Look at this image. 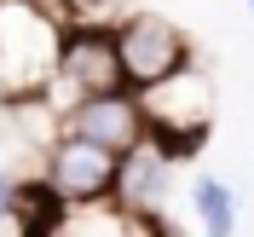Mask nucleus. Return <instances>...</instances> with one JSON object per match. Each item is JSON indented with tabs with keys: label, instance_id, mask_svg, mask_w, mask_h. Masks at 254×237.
Wrapping results in <instances>:
<instances>
[{
	"label": "nucleus",
	"instance_id": "10",
	"mask_svg": "<svg viewBox=\"0 0 254 237\" xmlns=\"http://www.w3.org/2000/svg\"><path fill=\"white\" fill-rule=\"evenodd\" d=\"M58 237H150V226L122 214L116 203H98V208H69Z\"/></svg>",
	"mask_w": 254,
	"mask_h": 237
},
{
	"label": "nucleus",
	"instance_id": "2",
	"mask_svg": "<svg viewBox=\"0 0 254 237\" xmlns=\"http://www.w3.org/2000/svg\"><path fill=\"white\" fill-rule=\"evenodd\" d=\"M139 98H144V116H150V139H156L168 157H179V162L208 139L214 110H220L214 76H208L202 64L179 70L174 81H162V87H150V93H139Z\"/></svg>",
	"mask_w": 254,
	"mask_h": 237
},
{
	"label": "nucleus",
	"instance_id": "6",
	"mask_svg": "<svg viewBox=\"0 0 254 237\" xmlns=\"http://www.w3.org/2000/svg\"><path fill=\"white\" fill-rule=\"evenodd\" d=\"M64 133H69V139L98 145V151L127 157V151H139V145L150 139V116H144V98L133 93V87H122V93L81 98L75 110L64 116Z\"/></svg>",
	"mask_w": 254,
	"mask_h": 237
},
{
	"label": "nucleus",
	"instance_id": "11",
	"mask_svg": "<svg viewBox=\"0 0 254 237\" xmlns=\"http://www.w3.org/2000/svg\"><path fill=\"white\" fill-rule=\"evenodd\" d=\"M17 191H23V179H17L12 168H0V220L17 214Z\"/></svg>",
	"mask_w": 254,
	"mask_h": 237
},
{
	"label": "nucleus",
	"instance_id": "9",
	"mask_svg": "<svg viewBox=\"0 0 254 237\" xmlns=\"http://www.w3.org/2000/svg\"><path fill=\"white\" fill-rule=\"evenodd\" d=\"M64 197L47 185V179H23V191H17V214H12V226H17V237H58V226H64Z\"/></svg>",
	"mask_w": 254,
	"mask_h": 237
},
{
	"label": "nucleus",
	"instance_id": "7",
	"mask_svg": "<svg viewBox=\"0 0 254 237\" xmlns=\"http://www.w3.org/2000/svg\"><path fill=\"white\" fill-rule=\"evenodd\" d=\"M174 168H179V157H168L156 139H144L139 151L122 157V179H116L110 203L122 214H133V220H144V226H162L168 197H174Z\"/></svg>",
	"mask_w": 254,
	"mask_h": 237
},
{
	"label": "nucleus",
	"instance_id": "12",
	"mask_svg": "<svg viewBox=\"0 0 254 237\" xmlns=\"http://www.w3.org/2000/svg\"><path fill=\"white\" fill-rule=\"evenodd\" d=\"M150 237H174V232H168V220H162V226H150Z\"/></svg>",
	"mask_w": 254,
	"mask_h": 237
},
{
	"label": "nucleus",
	"instance_id": "13",
	"mask_svg": "<svg viewBox=\"0 0 254 237\" xmlns=\"http://www.w3.org/2000/svg\"><path fill=\"white\" fill-rule=\"evenodd\" d=\"M243 6H249V12H254V0H243Z\"/></svg>",
	"mask_w": 254,
	"mask_h": 237
},
{
	"label": "nucleus",
	"instance_id": "8",
	"mask_svg": "<svg viewBox=\"0 0 254 237\" xmlns=\"http://www.w3.org/2000/svg\"><path fill=\"white\" fill-rule=\"evenodd\" d=\"M185 203L196 214V226H202V237H237V197H231V185L220 174H196L185 185Z\"/></svg>",
	"mask_w": 254,
	"mask_h": 237
},
{
	"label": "nucleus",
	"instance_id": "5",
	"mask_svg": "<svg viewBox=\"0 0 254 237\" xmlns=\"http://www.w3.org/2000/svg\"><path fill=\"white\" fill-rule=\"evenodd\" d=\"M41 179H47V185L64 197V208H98V203H110V197H116L122 157L64 133V139L47 151V168H41Z\"/></svg>",
	"mask_w": 254,
	"mask_h": 237
},
{
	"label": "nucleus",
	"instance_id": "1",
	"mask_svg": "<svg viewBox=\"0 0 254 237\" xmlns=\"http://www.w3.org/2000/svg\"><path fill=\"white\" fill-rule=\"evenodd\" d=\"M64 0H0V98H47L58 81L64 41H69V12Z\"/></svg>",
	"mask_w": 254,
	"mask_h": 237
},
{
	"label": "nucleus",
	"instance_id": "3",
	"mask_svg": "<svg viewBox=\"0 0 254 237\" xmlns=\"http://www.w3.org/2000/svg\"><path fill=\"white\" fill-rule=\"evenodd\" d=\"M116 52H122V76L133 93H150V87L174 81L179 70L196 64L190 35L179 23H168L162 12H127L116 23Z\"/></svg>",
	"mask_w": 254,
	"mask_h": 237
},
{
	"label": "nucleus",
	"instance_id": "4",
	"mask_svg": "<svg viewBox=\"0 0 254 237\" xmlns=\"http://www.w3.org/2000/svg\"><path fill=\"white\" fill-rule=\"evenodd\" d=\"M122 52H116V29H98V23H69V41H64V64L58 81L47 87V104L58 116H69L81 98L98 93H122Z\"/></svg>",
	"mask_w": 254,
	"mask_h": 237
}]
</instances>
